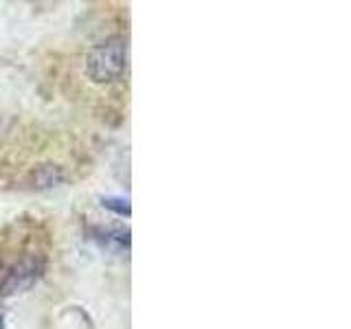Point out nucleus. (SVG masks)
<instances>
[{
    "label": "nucleus",
    "instance_id": "nucleus-1",
    "mask_svg": "<svg viewBox=\"0 0 351 329\" xmlns=\"http://www.w3.org/2000/svg\"><path fill=\"white\" fill-rule=\"evenodd\" d=\"M125 71V42L110 40L90 49L86 55V75L97 84L119 80Z\"/></svg>",
    "mask_w": 351,
    "mask_h": 329
},
{
    "label": "nucleus",
    "instance_id": "nucleus-3",
    "mask_svg": "<svg viewBox=\"0 0 351 329\" xmlns=\"http://www.w3.org/2000/svg\"><path fill=\"white\" fill-rule=\"evenodd\" d=\"M104 206L112 208L119 215H130V204L128 200H121V197H108V200H104Z\"/></svg>",
    "mask_w": 351,
    "mask_h": 329
},
{
    "label": "nucleus",
    "instance_id": "nucleus-2",
    "mask_svg": "<svg viewBox=\"0 0 351 329\" xmlns=\"http://www.w3.org/2000/svg\"><path fill=\"white\" fill-rule=\"evenodd\" d=\"M40 272H42V266L36 259H22L18 266H14L7 272L3 288H5V292H22L38 281Z\"/></svg>",
    "mask_w": 351,
    "mask_h": 329
},
{
    "label": "nucleus",
    "instance_id": "nucleus-4",
    "mask_svg": "<svg viewBox=\"0 0 351 329\" xmlns=\"http://www.w3.org/2000/svg\"><path fill=\"white\" fill-rule=\"evenodd\" d=\"M0 329H3V318H0Z\"/></svg>",
    "mask_w": 351,
    "mask_h": 329
}]
</instances>
